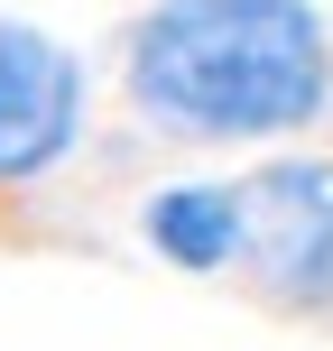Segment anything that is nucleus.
<instances>
[{
    "instance_id": "f03ea898",
    "label": "nucleus",
    "mask_w": 333,
    "mask_h": 351,
    "mask_svg": "<svg viewBox=\"0 0 333 351\" xmlns=\"http://www.w3.org/2000/svg\"><path fill=\"white\" fill-rule=\"evenodd\" d=\"M250 185V250L231 268V296L287 333H333V139L260 148Z\"/></svg>"
},
{
    "instance_id": "f257e3e1",
    "label": "nucleus",
    "mask_w": 333,
    "mask_h": 351,
    "mask_svg": "<svg viewBox=\"0 0 333 351\" xmlns=\"http://www.w3.org/2000/svg\"><path fill=\"white\" fill-rule=\"evenodd\" d=\"M111 84L167 148H297L333 130V19L324 0H139Z\"/></svg>"
},
{
    "instance_id": "20e7f679",
    "label": "nucleus",
    "mask_w": 333,
    "mask_h": 351,
    "mask_svg": "<svg viewBox=\"0 0 333 351\" xmlns=\"http://www.w3.org/2000/svg\"><path fill=\"white\" fill-rule=\"evenodd\" d=\"M139 241L158 250L167 268H185V278L231 287V268H241V250H250V185L241 176H176V185H148L139 194Z\"/></svg>"
},
{
    "instance_id": "7ed1b4c3",
    "label": "nucleus",
    "mask_w": 333,
    "mask_h": 351,
    "mask_svg": "<svg viewBox=\"0 0 333 351\" xmlns=\"http://www.w3.org/2000/svg\"><path fill=\"white\" fill-rule=\"evenodd\" d=\"M93 130V65L47 19L0 10V204L37 194Z\"/></svg>"
}]
</instances>
